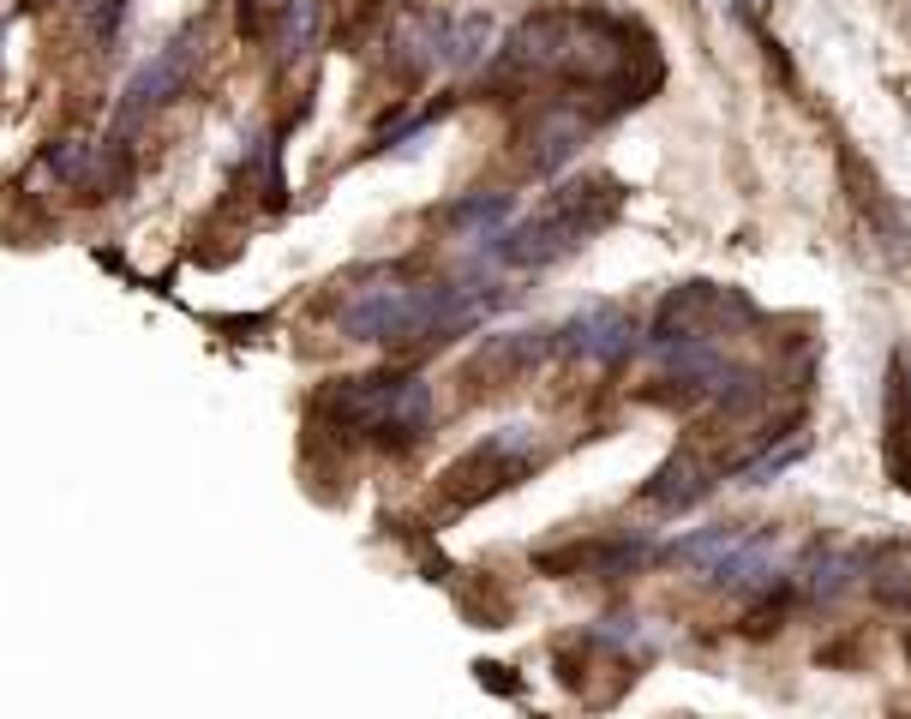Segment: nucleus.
I'll return each instance as SVG.
<instances>
[{
    "label": "nucleus",
    "mask_w": 911,
    "mask_h": 719,
    "mask_svg": "<svg viewBox=\"0 0 911 719\" xmlns=\"http://www.w3.org/2000/svg\"><path fill=\"white\" fill-rule=\"evenodd\" d=\"M624 204V186L606 174H588V180H570L546 198V210H534L528 222H510L498 240H480V252L492 264H510V270H540L551 259H570L582 252L600 228L618 216Z\"/></svg>",
    "instance_id": "1"
},
{
    "label": "nucleus",
    "mask_w": 911,
    "mask_h": 719,
    "mask_svg": "<svg viewBox=\"0 0 911 719\" xmlns=\"http://www.w3.org/2000/svg\"><path fill=\"white\" fill-rule=\"evenodd\" d=\"M318 408L342 432H361V438H378V444H420L432 414H439L432 408V384L414 378V372H402V378H390V372H378V378H337L318 396Z\"/></svg>",
    "instance_id": "2"
},
{
    "label": "nucleus",
    "mask_w": 911,
    "mask_h": 719,
    "mask_svg": "<svg viewBox=\"0 0 911 719\" xmlns=\"http://www.w3.org/2000/svg\"><path fill=\"white\" fill-rule=\"evenodd\" d=\"M528 468H534V432L528 426H498L492 438L474 444L468 456L444 473V480H451V492L462 498V504H480V498L516 486Z\"/></svg>",
    "instance_id": "3"
},
{
    "label": "nucleus",
    "mask_w": 911,
    "mask_h": 719,
    "mask_svg": "<svg viewBox=\"0 0 911 719\" xmlns=\"http://www.w3.org/2000/svg\"><path fill=\"white\" fill-rule=\"evenodd\" d=\"M192 67H198V24H186V31L174 36V43H162L157 55H150L145 67L133 72V79H126V90H121V114H114V121H121V133H126V126H138L145 114H157L162 102L181 96L186 79H192Z\"/></svg>",
    "instance_id": "4"
},
{
    "label": "nucleus",
    "mask_w": 911,
    "mask_h": 719,
    "mask_svg": "<svg viewBox=\"0 0 911 719\" xmlns=\"http://www.w3.org/2000/svg\"><path fill=\"white\" fill-rule=\"evenodd\" d=\"M588 133H594V114L576 109L570 96H558V102H546V109H534V121L522 126V145H528L534 174H558L563 162H576V150L588 145Z\"/></svg>",
    "instance_id": "5"
},
{
    "label": "nucleus",
    "mask_w": 911,
    "mask_h": 719,
    "mask_svg": "<svg viewBox=\"0 0 911 719\" xmlns=\"http://www.w3.org/2000/svg\"><path fill=\"white\" fill-rule=\"evenodd\" d=\"M660 558L653 539H582V546H563V551H540V570L546 575H606V582H624V575L648 570Z\"/></svg>",
    "instance_id": "6"
},
{
    "label": "nucleus",
    "mask_w": 911,
    "mask_h": 719,
    "mask_svg": "<svg viewBox=\"0 0 911 719\" xmlns=\"http://www.w3.org/2000/svg\"><path fill=\"white\" fill-rule=\"evenodd\" d=\"M636 330L618 306H588L576 312L570 324L558 330V354H576V360H594V366H618V360L636 354Z\"/></svg>",
    "instance_id": "7"
},
{
    "label": "nucleus",
    "mask_w": 911,
    "mask_h": 719,
    "mask_svg": "<svg viewBox=\"0 0 911 719\" xmlns=\"http://www.w3.org/2000/svg\"><path fill=\"white\" fill-rule=\"evenodd\" d=\"M402 306H408V282H372L354 288L342 300V336L354 342H396L402 330Z\"/></svg>",
    "instance_id": "8"
},
{
    "label": "nucleus",
    "mask_w": 911,
    "mask_h": 719,
    "mask_svg": "<svg viewBox=\"0 0 911 719\" xmlns=\"http://www.w3.org/2000/svg\"><path fill=\"white\" fill-rule=\"evenodd\" d=\"M708 468H702V456L696 449H672V456H665V468L653 473L648 486H641V498H648L653 510H665V516H677V510H690V504H702V492H708Z\"/></svg>",
    "instance_id": "9"
},
{
    "label": "nucleus",
    "mask_w": 911,
    "mask_h": 719,
    "mask_svg": "<svg viewBox=\"0 0 911 719\" xmlns=\"http://www.w3.org/2000/svg\"><path fill=\"white\" fill-rule=\"evenodd\" d=\"M864 575V558L857 551H840V546H810L798 558V570H792V587H798L804 600H840L845 587Z\"/></svg>",
    "instance_id": "10"
},
{
    "label": "nucleus",
    "mask_w": 911,
    "mask_h": 719,
    "mask_svg": "<svg viewBox=\"0 0 911 719\" xmlns=\"http://www.w3.org/2000/svg\"><path fill=\"white\" fill-rule=\"evenodd\" d=\"M444 31H451V12H414V19L396 31V67L402 72L444 67Z\"/></svg>",
    "instance_id": "11"
},
{
    "label": "nucleus",
    "mask_w": 911,
    "mask_h": 719,
    "mask_svg": "<svg viewBox=\"0 0 911 719\" xmlns=\"http://www.w3.org/2000/svg\"><path fill=\"white\" fill-rule=\"evenodd\" d=\"M510 222H516V192H474V198L451 204V228H456V235L498 240Z\"/></svg>",
    "instance_id": "12"
},
{
    "label": "nucleus",
    "mask_w": 911,
    "mask_h": 719,
    "mask_svg": "<svg viewBox=\"0 0 911 719\" xmlns=\"http://www.w3.org/2000/svg\"><path fill=\"white\" fill-rule=\"evenodd\" d=\"M804 456H810V432H804V426H792L786 438H774L767 449H755V456H743L738 468H731V480H738V486H767V480H774V473L798 468Z\"/></svg>",
    "instance_id": "13"
},
{
    "label": "nucleus",
    "mask_w": 911,
    "mask_h": 719,
    "mask_svg": "<svg viewBox=\"0 0 911 719\" xmlns=\"http://www.w3.org/2000/svg\"><path fill=\"white\" fill-rule=\"evenodd\" d=\"M318 24H324V0H294V7L282 12V24H276V60L282 67H294L300 55H312Z\"/></svg>",
    "instance_id": "14"
},
{
    "label": "nucleus",
    "mask_w": 911,
    "mask_h": 719,
    "mask_svg": "<svg viewBox=\"0 0 911 719\" xmlns=\"http://www.w3.org/2000/svg\"><path fill=\"white\" fill-rule=\"evenodd\" d=\"M486 48H492V19L486 12H462V19H451V31H444V67H480L486 60Z\"/></svg>",
    "instance_id": "15"
},
{
    "label": "nucleus",
    "mask_w": 911,
    "mask_h": 719,
    "mask_svg": "<svg viewBox=\"0 0 911 719\" xmlns=\"http://www.w3.org/2000/svg\"><path fill=\"white\" fill-rule=\"evenodd\" d=\"M738 539H743V528H731V522H726V528H702V534H684V539H677V546H665V558H684V563H696V570L708 575L714 563H720L726 551L738 546Z\"/></svg>",
    "instance_id": "16"
},
{
    "label": "nucleus",
    "mask_w": 911,
    "mask_h": 719,
    "mask_svg": "<svg viewBox=\"0 0 911 719\" xmlns=\"http://www.w3.org/2000/svg\"><path fill=\"white\" fill-rule=\"evenodd\" d=\"M43 169L55 174V180H91V169H96V150L84 145V138H67V145H55L43 157Z\"/></svg>",
    "instance_id": "17"
},
{
    "label": "nucleus",
    "mask_w": 911,
    "mask_h": 719,
    "mask_svg": "<svg viewBox=\"0 0 911 719\" xmlns=\"http://www.w3.org/2000/svg\"><path fill=\"white\" fill-rule=\"evenodd\" d=\"M72 7L84 12V31H91L96 43H109V36L121 31V19H126V0H72Z\"/></svg>",
    "instance_id": "18"
},
{
    "label": "nucleus",
    "mask_w": 911,
    "mask_h": 719,
    "mask_svg": "<svg viewBox=\"0 0 911 719\" xmlns=\"http://www.w3.org/2000/svg\"><path fill=\"white\" fill-rule=\"evenodd\" d=\"M294 0H240V31L247 36H264L271 24H282V12H288Z\"/></svg>",
    "instance_id": "19"
},
{
    "label": "nucleus",
    "mask_w": 911,
    "mask_h": 719,
    "mask_svg": "<svg viewBox=\"0 0 911 719\" xmlns=\"http://www.w3.org/2000/svg\"><path fill=\"white\" fill-rule=\"evenodd\" d=\"M474 672H480V684H486V689H498V696H516V689H522V677H516V672H504V665H492V660L474 665Z\"/></svg>",
    "instance_id": "20"
}]
</instances>
